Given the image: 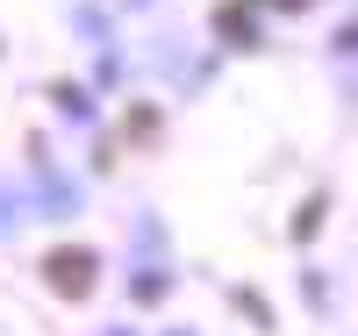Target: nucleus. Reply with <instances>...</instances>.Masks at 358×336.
<instances>
[{
  "label": "nucleus",
  "mask_w": 358,
  "mask_h": 336,
  "mask_svg": "<svg viewBox=\"0 0 358 336\" xmlns=\"http://www.w3.org/2000/svg\"><path fill=\"white\" fill-rule=\"evenodd\" d=\"M50 279L65 293H86V286H94V258H86V251H57L50 258Z\"/></svg>",
  "instance_id": "f257e3e1"
},
{
  "label": "nucleus",
  "mask_w": 358,
  "mask_h": 336,
  "mask_svg": "<svg viewBox=\"0 0 358 336\" xmlns=\"http://www.w3.org/2000/svg\"><path fill=\"white\" fill-rule=\"evenodd\" d=\"M215 29H222L229 43H251V36H258V22H251L244 8H222V15H215Z\"/></svg>",
  "instance_id": "f03ea898"
}]
</instances>
